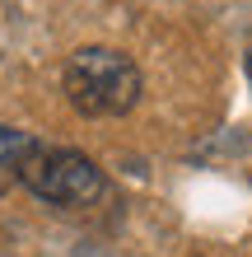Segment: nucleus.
Instances as JSON below:
<instances>
[{
	"label": "nucleus",
	"instance_id": "nucleus-1",
	"mask_svg": "<svg viewBox=\"0 0 252 257\" xmlns=\"http://www.w3.org/2000/svg\"><path fill=\"white\" fill-rule=\"evenodd\" d=\"M61 89L84 117H126L140 103V70L117 47H80L66 61Z\"/></svg>",
	"mask_w": 252,
	"mask_h": 257
},
{
	"label": "nucleus",
	"instance_id": "nucleus-2",
	"mask_svg": "<svg viewBox=\"0 0 252 257\" xmlns=\"http://www.w3.org/2000/svg\"><path fill=\"white\" fill-rule=\"evenodd\" d=\"M19 183L33 196H42V201L70 206V210L98 206L103 196H108V178H103V169L89 155H80V150H70V145H42V141H38L33 155H28Z\"/></svg>",
	"mask_w": 252,
	"mask_h": 257
},
{
	"label": "nucleus",
	"instance_id": "nucleus-3",
	"mask_svg": "<svg viewBox=\"0 0 252 257\" xmlns=\"http://www.w3.org/2000/svg\"><path fill=\"white\" fill-rule=\"evenodd\" d=\"M33 150H38V141H33L28 131L0 126V192H10V187L24 178V164H28Z\"/></svg>",
	"mask_w": 252,
	"mask_h": 257
},
{
	"label": "nucleus",
	"instance_id": "nucleus-4",
	"mask_svg": "<svg viewBox=\"0 0 252 257\" xmlns=\"http://www.w3.org/2000/svg\"><path fill=\"white\" fill-rule=\"evenodd\" d=\"M247 80H252V52H247Z\"/></svg>",
	"mask_w": 252,
	"mask_h": 257
}]
</instances>
